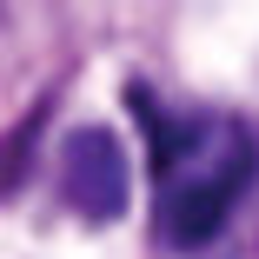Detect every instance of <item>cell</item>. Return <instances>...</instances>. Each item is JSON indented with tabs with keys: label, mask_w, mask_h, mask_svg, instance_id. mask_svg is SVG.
Instances as JSON below:
<instances>
[{
	"label": "cell",
	"mask_w": 259,
	"mask_h": 259,
	"mask_svg": "<svg viewBox=\"0 0 259 259\" xmlns=\"http://www.w3.org/2000/svg\"><path fill=\"white\" fill-rule=\"evenodd\" d=\"M60 193L87 226H107V220L126 213L133 173H126V153L107 126H73L60 140Z\"/></svg>",
	"instance_id": "2"
},
{
	"label": "cell",
	"mask_w": 259,
	"mask_h": 259,
	"mask_svg": "<svg viewBox=\"0 0 259 259\" xmlns=\"http://www.w3.org/2000/svg\"><path fill=\"white\" fill-rule=\"evenodd\" d=\"M252 166H259V160H252V140H246L233 120H220L193 160H186L173 180H160L153 233H160L166 246H180V252L213 246V239L226 233V220H233L239 193L252 186Z\"/></svg>",
	"instance_id": "1"
}]
</instances>
